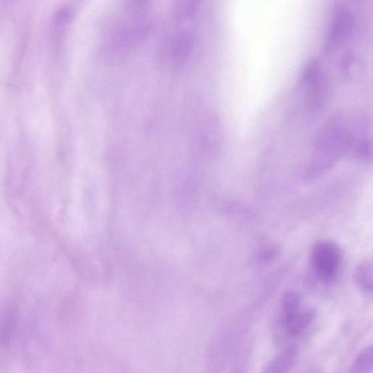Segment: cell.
I'll list each match as a JSON object with an SVG mask.
<instances>
[{
  "label": "cell",
  "instance_id": "6da1fadb",
  "mask_svg": "<svg viewBox=\"0 0 373 373\" xmlns=\"http://www.w3.org/2000/svg\"><path fill=\"white\" fill-rule=\"evenodd\" d=\"M341 251L330 241L316 244L311 253L313 269L323 282L330 283L337 277L341 263Z\"/></svg>",
  "mask_w": 373,
  "mask_h": 373
},
{
  "label": "cell",
  "instance_id": "7a4b0ae2",
  "mask_svg": "<svg viewBox=\"0 0 373 373\" xmlns=\"http://www.w3.org/2000/svg\"><path fill=\"white\" fill-rule=\"evenodd\" d=\"M354 25L353 14L348 9L339 7L335 11L325 48L331 53L341 48L348 40Z\"/></svg>",
  "mask_w": 373,
  "mask_h": 373
},
{
  "label": "cell",
  "instance_id": "52a82bcc",
  "mask_svg": "<svg viewBox=\"0 0 373 373\" xmlns=\"http://www.w3.org/2000/svg\"><path fill=\"white\" fill-rule=\"evenodd\" d=\"M301 297L294 292H287L283 299V320L290 318L299 311L301 308Z\"/></svg>",
  "mask_w": 373,
  "mask_h": 373
},
{
  "label": "cell",
  "instance_id": "8992f818",
  "mask_svg": "<svg viewBox=\"0 0 373 373\" xmlns=\"http://www.w3.org/2000/svg\"><path fill=\"white\" fill-rule=\"evenodd\" d=\"M373 351L372 348L367 347L364 349L354 361L349 373H367L372 366Z\"/></svg>",
  "mask_w": 373,
  "mask_h": 373
},
{
  "label": "cell",
  "instance_id": "277c9868",
  "mask_svg": "<svg viewBox=\"0 0 373 373\" xmlns=\"http://www.w3.org/2000/svg\"><path fill=\"white\" fill-rule=\"evenodd\" d=\"M297 357V349L290 347L273 358L264 368L262 373H288Z\"/></svg>",
  "mask_w": 373,
  "mask_h": 373
},
{
  "label": "cell",
  "instance_id": "5b68a950",
  "mask_svg": "<svg viewBox=\"0 0 373 373\" xmlns=\"http://www.w3.org/2000/svg\"><path fill=\"white\" fill-rule=\"evenodd\" d=\"M356 282L361 289L366 292L372 290V266L366 261L361 264L355 272Z\"/></svg>",
  "mask_w": 373,
  "mask_h": 373
},
{
  "label": "cell",
  "instance_id": "3957f363",
  "mask_svg": "<svg viewBox=\"0 0 373 373\" xmlns=\"http://www.w3.org/2000/svg\"><path fill=\"white\" fill-rule=\"evenodd\" d=\"M314 317L315 311L313 309H301L290 318L283 320V326L291 337H297L310 325Z\"/></svg>",
  "mask_w": 373,
  "mask_h": 373
}]
</instances>
